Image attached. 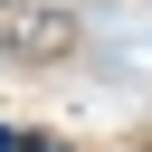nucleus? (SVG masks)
Returning <instances> with one entry per match:
<instances>
[{
    "label": "nucleus",
    "mask_w": 152,
    "mask_h": 152,
    "mask_svg": "<svg viewBox=\"0 0 152 152\" xmlns=\"http://www.w3.org/2000/svg\"><path fill=\"white\" fill-rule=\"evenodd\" d=\"M10 152H66V142H48V133H10Z\"/></svg>",
    "instance_id": "2"
},
{
    "label": "nucleus",
    "mask_w": 152,
    "mask_h": 152,
    "mask_svg": "<svg viewBox=\"0 0 152 152\" xmlns=\"http://www.w3.org/2000/svg\"><path fill=\"white\" fill-rule=\"evenodd\" d=\"M76 48V10H38V0H0V57L38 66V57H66Z\"/></svg>",
    "instance_id": "1"
}]
</instances>
